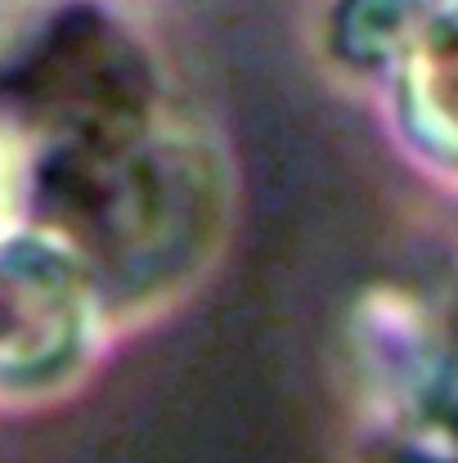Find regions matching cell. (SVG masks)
Wrapping results in <instances>:
<instances>
[{
	"label": "cell",
	"instance_id": "cell-1",
	"mask_svg": "<svg viewBox=\"0 0 458 463\" xmlns=\"http://www.w3.org/2000/svg\"><path fill=\"white\" fill-rule=\"evenodd\" d=\"M220 207L211 157L153 122L136 136L45 149L32 162V216L90 284L145 298L207 248Z\"/></svg>",
	"mask_w": 458,
	"mask_h": 463
},
{
	"label": "cell",
	"instance_id": "cell-2",
	"mask_svg": "<svg viewBox=\"0 0 458 463\" xmlns=\"http://www.w3.org/2000/svg\"><path fill=\"white\" fill-rule=\"evenodd\" d=\"M0 113L45 149L122 140L157 122V68L126 18L54 5L0 59Z\"/></svg>",
	"mask_w": 458,
	"mask_h": 463
},
{
	"label": "cell",
	"instance_id": "cell-3",
	"mask_svg": "<svg viewBox=\"0 0 458 463\" xmlns=\"http://www.w3.org/2000/svg\"><path fill=\"white\" fill-rule=\"evenodd\" d=\"M99 288L41 230L0 239V392L63 383L95 337Z\"/></svg>",
	"mask_w": 458,
	"mask_h": 463
},
{
	"label": "cell",
	"instance_id": "cell-4",
	"mask_svg": "<svg viewBox=\"0 0 458 463\" xmlns=\"http://www.w3.org/2000/svg\"><path fill=\"white\" fill-rule=\"evenodd\" d=\"M391 77L405 136L458 171V0H432Z\"/></svg>",
	"mask_w": 458,
	"mask_h": 463
},
{
	"label": "cell",
	"instance_id": "cell-5",
	"mask_svg": "<svg viewBox=\"0 0 458 463\" xmlns=\"http://www.w3.org/2000/svg\"><path fill=\"white\" fill-rule=\"evenodd\" d=\"M432 0H337L332 50L355 72H391L423 27Z\"/></svg>",
	"mask_w": 458,
	"mask_h": 463
},
{
	"label": "cell",
	"instance_id": "cell-6",
	"mask_svg": "<svg viewBox=\"0 0 458 463\" xmlns=\"http://www.w3.org/2000/svg\"><path fill=\"white\" fill-rule=\"evenodd\" d=\"M391 463H458V455H450V459H418V455H391Z\"/></svg>",
	"mask_w": 458,
	"mask_h": 463
}]
</instances>
